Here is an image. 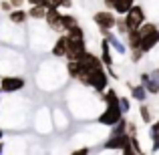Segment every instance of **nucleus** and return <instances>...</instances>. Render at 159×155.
Returning <instances> with one entry per match:
<instances>
[{"mask_svg": "<svg viewBox=\"0 0 159 155\" xmlns=\"http://www.w3.org/2000/svg\"><path fill=\"white\" fill-rule=\"evenodd\" d=\"M139 30H141V48L149 52L159 43V28L153 22H143Z\"/></svg>", "mask_w": 159, "mask_h": 155, "instance_id": "nucleus-1", "label": "nucleus"}, {"mask_svg": "<svg viewBox=\"0 0 159 155\" xmlns=\"http://www.w3.org/2000/svg\"><path fill=\"white\" fill-rule=\"evenodd\" d=\"M107 83H109V73H105L103 69H95V71H89L85 85L93 87L95 91H99V93H101V91L107 89Z\"/></svg>", "mask_w": 159, "mask_h": 155, "instance_id": "nucleus-2", "label": "nucleus"}, {"mask_svg": "<svg viewBox=\"0 0 159 155\" xmlns=\"http://www.w3.org/2000/svg\"><path fill=\"white\" fill-rule=\"evenodd\" d=\"M123 119V111H121V101H117V103H107V109H105V113H103L101 117H99V121H101L103 125H115L117 121H121Z\"/></svg>", "mask_w": 159, "mask_h": 155, "instance_id": "nucleus-3", "label": "nucleus"}, {"mask_svg": "<svg viewBox=\"0 0 159 155\" xmlns=\"http://www.w3.org/2000/svg\"><path fill=\"white\" fill-rule=\"evenodd\" d=\"M145 22V10L141 6H135L133 4L131 10L125 14V24H127L129 30H135V28H141V24Z\"/></svg>", "mask_w": 159, "mask_h": 155, "instance_id": "nucleus-4", "label": "nucleus"}, {"mask_svg": "<svg viewBox=\"0 0 159 155\" xmlns=\"http://www.w3.org/2000/svg\"><path fill=\"white\" fill-rule=\"evenodd\" d=\"M95 22L99 24V28H101L103 34H107V32L117 24V18H115V14H113V12L101 10V12H97V14H95Z\"/></svg>", "mask_w": 159, "mask_h": 155, "instance_id": "nucleus-5", "label": "nucleus"}, {"mask_svg": "<svg viewBox=\"0 0 159 155\" xmlns=\"http://www.w3.org/2000/svg\"><path fill=\"white\" fill-rule=\"evenodd\" d=\"M24 87V79L22 77H2L0 81V89L2 93H16Z\"/></svg>", "mask_w": 159, "mask_h": 155, "instance_id": "nucleus-6", "label": "nucleus"}, {"mask_svg": "<svg viewBox=\"0 0 159 155\" xmlns=\"http://www.w3.org/2000/svg\"><path fill=\"white\" fill-rule=\"evenodd\" d=\"M44 20L48 22V26L52 28V30H62V14L58 12V8H47V16H44Z\"/></svg>", "mask_w": 159, "mask_h": 155, "instance_id": "nucleus-7", "label": "nucleus"}, {"mask_svg": "<svg viewBox=\"0 0 159 155\" xmlns=\"http://www.w3.org/2000/svg\"><path fill=\"white\" fill-rule=\"evenodd\" d=\"M85 52H87V48H85V39H83V40H70V39H69L66 58H81Z\"/></svg>", "mask_w": 159, "mask_h": 155, "instance_id": "nucleus-8", "label": "nucleus"}, {"mask_svg": "<svg viewBox=\"0 0 159 155\" xmlns=\"http://www.w3.org/2000/svg\"><path fill=\"white\" fill-rule=\"evenodd\" d=\"M79 61L83 62V66H85L87 71L103 69V65H105V62H103V58H99L97 54H93V52H85V54H83L81 58H79Z\"/></svg>", "mask_w": 159, "mask_h": 155, "instance_id": "nucleus-9", "label": "nucleus"}, {"mask_svg": "<svg viewBox=\"0 0 159 155\" xmlns=\"http://www.w3.org/2000/svg\"><path fill=\"white\" fill-rule=\"evenodd\" d=\"M66 48H69V36L62 34V36H58L57 43H54L52 54H54V57H66Z\"/></svg>", "mask_w": 159, "mask_h": 155, "instance_id": "nucleus-10", "label": "nucleus"}, {"mask_svg": "<svg viewBox=\"0 0 159 155\" xmlns=\"http://www.w3.org/2000/svg\"><path fill=\"white\" fill-rule=\"evenodd\" d=\"M105 39L109 40V43H111V47H113V48H115V51H117V52H119V54H125V52H127V48H125V44H123V43H121V40H119V39H117V36H115V34H113V32H111V30H109V32H107V34H105Z\"/></svg>", "mask_w": 159, "mask_h": 155, "instance_id": "nucleus-11", "label": "nucleus"}, {"mask_svg": "<svg viewBox=\"0 0 159 155\" xmlns=\"http://www.w3.org/2000/svg\"><path fill=\"white\" fill-rule=\"evenodd\" d=\"M26 18H28V12H24L22 8H12L10 10V20L14 24H22Z\"/></svg>", "mask_w": 159, "mask_h": 155, "instance_id": "nucleus-12", "label": "nucleus"}, {"mask_svg": "<svg viewBox=\"0 0 159 155\" xmlns=\"http://www.w3.org/2000/svg\"><path fill=\"white\" fill-rule=\"evenodd\" d=\"M129 89H131V97L133 99H137V101H141V103L145 101V97H147V87L145 85H139V87H131L129 85Z\"/></svg>", "mask_w": 159, "mask_h": 155, "instance_id": "nucleus-13", "label": "nucleus"}, {"mask_svg": "<svg viewBox=\"0 0 159 155\" xmlns=\"http://www.w3.org/2000/svg\"><path fill=\"white\" fill-rule=\"evenodd\" d=\"M133 2H135V0H117V4H115L113 10H115L117 14H127V12L131 10Z\"/></svg>", "mask_w": 159, "mask_h": 155, "instance_id": "nucleus-14", "label": "nucleus"}, {"mask_svg": "<svg viewBox=\"0 0 159 155\" xmlns=\"http://www.w3.org/2000/svg\"><path fill=\"white\" fill-rule=\"evenodd\" d=\"M129 47L133 48H141V30L135 28V30H129Z\"/></svg>", "mask_w": 159, "mask_h": 155, "instance_id": "nucleus-15", "label": "nucleus"}, {"mask_svg": "<svg viewBox=\"0 0 159 155\" xmlns=\"http://www.w3.org/2000/svg\"><path fill=\"white\" fill-rule=\"evenodd\" d=\"M28 16L30 18H44L47 16V6H43V4H32V8L28 10Z\"/></svg>", "mask_w": 159, "mask_h": 155, "instance_id": "nucleus-16", "label": "nucleus"}, {"mask_svg": "<svg viewBox=\"0 0 159 155\" xmlns=\"http://www.w3.org/2000/svg\"><path fill=\"white\" fill-rule=\"evenodd\" d=\"M111 43H109V40L105 39L103 40V54H101V58H103V62H105L107 66H111L113 65V58H111Z\"/></svg>", "mask_w": 159, "mask_h": 155, "instance_id": "nucleus-17", "label": "nucleus"}, {"mask_svg": "<svg viewBox=\"0 0 159 155\" xmlns=\"http://www.w3.org/2000/svg\"><path fill=\"white\" fill-rule=\"evenodd\" d=\"M66 36H69L70 40H83V39H85V32H83V28L79 26V24H75L73 28L66 30Z\"/></svg>", "mask_w": 159, "mask_h": 155, "instance_id": "nucleus-18", "label": "nucleus"}, {"mask_svg": "<svg viewBox=\"0 0 159 155\" xmlns=\"http://www.w3.org/2000/svg\"><path fill=\"white\" fill-rule=\"evenodd\" d=\"M127 129H129V123L125 119H121V121H117V123L113 125L111 135H123V133H127Z\"/></svg>", "mask_w": 159, "mask_h": 155, "instance_id": "nucleus-19", "label": "nucleus"}, {"mask_svg": "<svg viewBox=\"0 0 159 155\" xmlns=\"http://www.w3.org/2000/svg\"><path fill=\"white\" fill-rule=\"evenodd\" d=\"M149 133H151V139H153V151H159V121L153 123Z\"/></svg>", "mask_w": 159, "mask_h": 155, "instance_id": "nucleus-20", "label": "nucleus"}, {"mask_svg": "<svg viewBox=\"0 0 159 155\" xmlns=\"http://www.w3.org/2000/svg\"><path fill=\"white\" fill-rule=\"evenodd\" d=\"M75 24H79L75 16H70V14H62V30H69V28H73Z\"/></svg>", "mask_w": 159, "mask_h": 155, "instance_id": "nucleus-21", "label": "nucleus"}, {"mask_svg": "<svg viewBox=\"0 0 159 155\" xmlns=\"http://www.w3.org/2000/svg\"><path fill=\"white\" fill-rule=\"evenodd\" d=\"M103 101H105V105L107 103H117V101H121L119 97H117V93H115V89H109L105 95H103Z\"/></svg>", "mask_w": 159, "mask_h": 155, "instance_id": "nucleus-22", "label": "nucleus"}, {"mask_svg": "<svg viewBox=\"0 0 159 155\" xmlns=\"http://www.w3.org/2000/svg\"><path fill=\"white\" fill-rule=\"evenodd\" d=\"M141 119L145 121V123H151V111H149V107L147 105H141Z\"/></svg>", "mask_w": 159, "mask_h": 155, "instance_id": "nucleus-23", "label": "nucleus"}, {"mask_svg": "<svg viewBox=\"0 0 159 155\" xmlns=\"http://www.w3.org/2000/svg\"><path fill=\"white\" fill-rule=\"evenodd\" d=\"M143 54H145L143 48H133V51H131V58H133V62H139Z\"/></svg>", "mask_w": 159, "mask_h": 155, "instance_id": "nucleus-24", "label": "nucleus"}, {"mask_svg": "<svg viewBox=\"0 0 159 155\" xmlns=\"http://www.w3.org/2000/svg\"><path fill=\"white\" fill-rule=\"evenodd\" d=\"M44 6H47V8H51V6L61 8L62 6V0H44Z\"/></svg>", "mask_w": 159, "mask_h": 155, "instance_id": "nucleus-25", "label": "nucleus"}, {"mask_svg": "<svg viewBox=\"0 0 159 155\" xmlns=\"http://www.w3.org/2000/svg\"><path fill=\"white\" fill-rule=\"evenodd\" d=\"M121 111L123 113L129 111V99H121Z\"/></svg>", "mask_w": 159, "mask_h": 155, "instance_id": "nucleus-26", "label": "nucleus"}, {"mask_svg": "<svg viewBox=\"0 0 159 155\" xmlns=\"http://www.w3.org/2000/svg\"><path fill=\"white\" fill-rule=\"evenodd\" d=\"M127 133H129V135H137V127H135V123H129Z\"/></svg>", "mask_w": 159, "mask_h": 155, "instance_id": "nucleus-27", "label": "nucleus"}, {"mask_svg": "<svg viewBox=\"0 0 159 155\" xmlns=\"http://www.w3.org/2000/svg\"><path fill=\"white\" fill-rule=\"evenodd\" d=\"M103 2H105V6H107V8H115L117 0H103Z\"/></svg>", "mask_w": 159, "mask_h": 155, "instance_id": "nucleus-28", "label": "nucleus"}, {"mask_svg": "<svg viewBox=\"0 0 159 155\" xmlns=\"http://www.w3.org/2000/svg\"><path fill=\"white\" fill-rule=\"evenodd\" d=\"M10 2H12V6H14V8H20L24 0H10Z\"/></svg>", "mask_w": 159, "mask_h": 155, "instance_id": "nucleus-29", "label": "nucleus"}, {"mask_svg": "<svg viewBox=\"0 0 159 155\" xmlns=\"http://www.w3.org/2000/svg\"><path fill=\"white\" fill-rule=\"evenodd\" d=\"M28 2H30V4H43V6H44V0H28Z\"/></svg>", "mask_w": 159, "mask_h": 155, "instance_id": "nucleus-30", "label": "nucleus"}, {"mask_svg": "<svg viewBox=\"0 0 159 155\" xmlns=\"http://www.w3.org/2000/svg\"><path fill=\"white\" fill-rule=\"evenodd\" d=\"M77 153H79V155H85V153H89V149H85V147H83V149H79Z\"/></svg>", "mask_w": 159, "mask_h": 155, "instance_id": "nucleus-31", "label": "nucleus"}, {"mask_svg": "<svg viewBox=\"0 0 159 155\" xmlns=\"http://www.w3.org/2000/svg\"><path fill=\"white\" fill-rule=\"evenodd\" d=\"M70 4H73V2H70V0H62V6H66V8H69Z\"/></svg>", "mask_w": 159, "mask_h": 155, "instance_id": "nucleus-32", "label": "nucleus"}, {"mask_svg": "<svg viewBox=\"0 0 159 155\" xmlns=\"http://www.w3.org/2000/svg\"><path fill=\"white\" fill-rule=\"evenodd\" d=\"M0 153H2V143H0Z\"/></svg>", "mask_w": 159, "mask_h": 155, "instance_id": "nucleus-33", "label": "nucleus"}, {"mask_svg": "<svg viewBox=\"0 0 159 155\" xmlns=\"http://www.w3.org/2000/svg\"><path fill=\"white\" fill-rule=\"evenodd\" d=\"M0 139H2V131H0Z\"/></svg>", "mask_w": 159, "mask_h": 155, "instance_id": "nucleus-34", "label": "nucleus"}, {"mask_svg": "<svg viewBox=\"0 0 159 155\" xmlns=\"http://www.w3.org/2000/svg\"><path fill=\"white\" fill-rule=\"evenodd\" d=\"M0 81H2V79H0Z\"/></svg>", "mask_w": 159, "mask_h": 155, "instance_id": "nucleus-35", "label": "nucleus"}, {"mask_svg": "<svg viewBox=\"0 0 159 155\" xmlns=\"http://www.w3.org/2000/svg\"><path fill=\"white\" fill-rule=\"evenodd\" d=\"M0 91H2V89H0Z\"/></svg>", "mask_w": 159, "mask_h": 155, "instance_id": "nucleus-36", "label": "nucleus"}]
</instances>
